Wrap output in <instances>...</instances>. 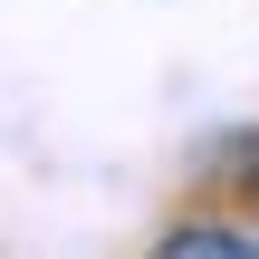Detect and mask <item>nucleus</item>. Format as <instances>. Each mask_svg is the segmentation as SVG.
I'll return each instance as SVG.
<instances>
[{"mask_svg":"<svg viewBox=\"0 0 259 259\" xmlns=\"http://www.w3.org/2000/svg\"><path fill=\"white\" fill-rule=\"evenodd\" d=\"M154 259H259V240L250 231H221V221H183Z\"/></svg>","mask_w":259,"mask_h":259,"instance_id":"1","label":"nucleus"}]
</instances>
